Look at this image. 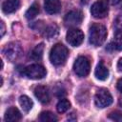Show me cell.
Masks as SVG:
<instances>
[{
	"mask_svg": "<svg viewBox=\"0 0 122 122\" xmlns=\"http://www.w3.org/2000/svg\"><path fill=\"white\" fill-rule=\"evenodd\" d=\"M107 34L108 32H107V29L105 28V26L101 24H97V23L92 24L89 31L90 43L94 47H99L106 41Z\"/></svg>",
	"mask_w": 122,
	"mask_h": 122,
	"instance_id": "6da1fadb",
	"label": "cell"
},
{
	"mask_svg": "<svg viewBox=\"0 0 122 122\" xmlns=\"http://www.w3.org/2000/svg\"><path fill=\"white\" fill-rule=\"evenodd\" d=\"M69 55L68 49L63 44H55L50 51V60L55 66H60L65 63Z\"/></svg>",
	"mask_w": 122,
	"mask_h": 122,
	"instance_id": "7a4b0ae2",
	"label": "cell"
},
{
	"mask_svg": "<svg viewBox=\"0 0 122 122\" xmlns=\"http://www.w3.org/2000/svg\"><path fill=\"white\" fill-rule=\"evenodd\" d=\"M23 74L30 79L36 80V79H42L43 77H45L47 74V71L43 66L39 64H32L26 67L23 70Z\"/></svg>",
	"mask_w": 122,
	"mask_h": 122,
	"instance_id": "3957f363",
	"label": "cell"
},
{
	"mask_svg": "<svg viewBox=\"0 0 122 122\" xmlns=\"http://www.w3.org/2000/svg\"><path fill=\"white\" fill-rule=\"evenodd\" d=\"M91 70V64L87 57L85 56H79L74 64H73V71L75 74L79 77H86Z\"/></svg>",
	"mask_w": 122,
	"mask_h": 122,
	"instance_id": "277c9868",
	"label": "cell"
},
{
	"mask_svg": "<svg viewBox=\"0 0 122 122\" xmlns=\"http://www.w3.org/2000/svg\"><path fill=\"white\" fill-rule=\"evenodd\" d=\"M109 11V0H97L91 8V13L94 18H104Z\"/></svg>",
	"mask_w": 122,
	"mask_h": 122,
	"instance_id": "5b68a950",
	"label": "cell"
},
{
	"mask_svg": "<svg viewBox=\"0 0 122 122\" xmlns=\"http://www.w3.org/2000/svg\"><path fill=\"white\" fill-rule=\"evenodd\" d=\"M94 103L98 108H106L112 103V96L107 89H99L94 96Z\"/></svg>",
	"mask_w": 122,
	"mask_h": 122,
	"instance_id": "8992f818",
	"label": "cell"
},
{
	"mask_svg": "<svg viewBox=\"0 0 122 122\" xmlns=\"http://www.w3.org/2000/svg\"><path fill=\"white\" fill-rule=\"evenodd\" d=\"M66 38H67V42L71 46L78 47L82 44V42L84 40V33L81 30L76 29V28H72V29H70L68 30Z\"/></svg>",
	"mask_w": 122,
	"mask_h": 122,
	"instance_id": "52a82bcc",
	"label": "cell"
},
{
	"mask_svg": "<svg viewBox=\"0 0 122 122\" xmlns=\"http://www.w3.org/2000/svg\"><path fill=\"white\" fill-rule=\"evenodd\" d=\"M3 53L5 54L7 59H9L10 61H14L21 55L22 49L19 44H17L15 42H11L5 46V48L3 49Z\"/></svg>",
	"mask_w": 122,
	"mask_h": 122,
	"instance_id": "ba28073f",
	"label": "cell"
},
{
	"mask_svg": "<svg viewBox=\"0 0 122 122\" xmlns=\"http://www.w3.org/2000/svg\"><path fill=\"white\" fill-rule=\"evenodd\" d=\"M83 20V14L80 10H71L64 17V23L66 26L72 27L79 25Z\"/></svg>",
	"mask_w": 122,
	"mask_h": 122,
	"instance_id": "9c48e42d",
	"label": "cell"
},
{
	"mask_svg": "<svg viewBox=\"0 0 122 122\" xmlns=\"http://www.w3.org/2000/svg\"><path fill=\"white\" fill-rule=\"evenodd\" d=\"M34 95L36 96V98L43 104H46L50 101V92L49 89L46 86H36L34 88Z\"/></svg>",
	"mask_w": 122,
	"mask_h": 122,
	"instance_id": "30bf717a",
	"label": "cell"
},
{
	"mask_svg": "<svg viewBox=\"0 0 122 122\" xmlns=\"http://www.w3.org/2000/svg\"><path fill=\"white\" fill-rule=\"evenodd\" d=\"M44 9L49 14H55L61 10V2L59 0H45Z\"/></svg>",
	"mask_w": 122,
	"mask_h": 122,
	"instance_id": "8fae6325",
	"label": "cell"
},
{
	"mask_svg": "<svg viewBox=\"0 0 122 122\" xmlns=\"http://www.w3.org/2000/svg\"><path fill=\"white\" fill-rule=\"evenodd\" d=\"M21 117H22V115H21V112H19V110L15 107H10L6 111L4 119L7 122H16V121H19L21 119Z\"/></svg>",
	"mask_w": 122,
	"mask_h": 122,
	"instance_id": "7c38bea8",
	"label": "cell"
},
{
	"mask_svg": "<svg viewBox=\"0 0 122 122\" xmlns=\"http://www.w3.org/2000/svg\"><path fill=\"white\" fill-rule=\"evenodd\" d=\"M20 6V0H5L2 4V10L4 13L14 12Z\"/></svg>",
	"mask_w": 122,
	"mask_h": 122,
	"instance_id": "4fadbf2b",
	"label": "cell"
},
{
	"mask_svg": "<svg viewBox=\"0 0 122 122\" xmlns=\"http://www.w3.org/2000/svg\"><path fill=\"white\" fill-rule=\"evenodd\" d=\"M94 74H95V77H96L98 80H101V81H104V80H106V79L109 77V70H108L107 67L103 64L102 61H100V62L98 63V65L96 66Z\"/></svg>",
	"mask_w": 122,
	"mask_h": 122,
	"instance_id": "5bb4252c",
	"label": "cell"
},
{
	"mask_svg": "<svg viewBox=\"0 0 122 122\" xmlns=\"http://www.w3.org/2000/svg\"><path fill=\"white\" fill-rule=\"evenodd\" d=\"M109 48H112V50H116V51L122 50V30H115L114 39L109 45Z\"/></svg>",
	"mask_w": 122,
	"mask_h": 122,
	"instance_id": "9a60e30c",
	"label": "cell"
},
{
	"mask_svg": "<svg viewBox=\"0 0 122 122\" xmlns=\"http://www.w3.org/2000/svg\"><path fill=\"white\" fill-rule=\"evenodd\" d=\"M19 104L21 106V108L23 109V111L25 112H29L32 106H33V103H32V100L27 96V95H21L20 98H19Z\"/></svg>",
	"mask_w": 122,
	"mask_h": 122,
	"instance_id": "2e32d148",
	"label": "cell"
},
{
	"mask_svg": "<svg viewBox=\"0 0 122 122\" xmlns=\"http://www.w3.org/2000/svg\"><path fill=\"white\" fill-rule=\"evenodd\" d=\"M44 36H46L49 39H51L53 37H55L58 34V28L55 24H51L50 26H48L47 28H45L44 30Z\"/></svg>",
	"mask_w": 122,
	"mask_h": 122,
	"instance_id": "e0dca14e",
	"label": "cell"
},
{
	"mask_svg": "<svg viewBox=\"0 0 122 122\" xmlns=\"http://www.w3.org/2000/svg\"><path fill=\"white\" fill-rule=\"evenodd\" d=\"M43 51H44V44H38L35 46V48L31 51L30 52V57L33 60H40L42 58L43 55Z\"/></svg>",
	"mask_w": 122,
	"mask_h": 122,
	"instance_id": "ac0fdd59",
	"label": "cell"
},
{
	"mask_svg": "<svg viewBox=\"0 0 122 122\" xmlns=\"http://www.w3.org/2000/svg\"><path fill=\"white\" fill-rule=\"evenodd\" d=\"M39 120L42 122H55L58 120V118L51 112H43L40 113Z\"/></svg>",
	"mask_w": 122,
	"mask_h": 122,
	"instance_id": "d6986e66",
	"label": "cell"
},
{
	"mask_svg": "<svg viewBox=\"0 0 122 122\" xmlns=\"http://www.w3.org/2000/svg\"><path fill=\"white\" fill-rule=\"evenodd\" d=\"M39 13V6L37 3H33L26 11L25 16L27 19H33Z\"/></svg>",
	"mask_w": 122,
	"mask_h": 122,
	"instance_id": "ffe728a7",
	"label": "cell"
},
{
	"mask_svg": "<svg viewBox=\"0 0 122 122\" xmlns=\"http://www.w3.org/2000/svg\"><path fill=\"white\" fill-rule=\"evenodd\" d=\"M70 107H71V103H70L69 100H67V99H61L57 103V105H56V110H57L58 112L63 113V112H67L70 109Z\"/></svg>",
	"mask_w": 122,
	"mask_h": 122,
	"instance_id": "44dd1931",
	"label": "cell"
},
{
	"mask_svg": "<svg viewBox=\"0 0 122 122\" xmlns=\"http://www.w3.org/2000/svg\"><path fill=\"white\" fill-rule=\"evenodd\" d=\"M109 117L112 120H115V121H122V114L118 112H111Z\"/></svg>",
	"mask_w": 122,
	"mask_h": 122,
	"instance_id": "7402d4cb",
	"label": "cell"
},
{
	"mask_svg": "<svg viewBox=\"0 0 122 122\" xmlns=\"http://www.w3.org/2000/svg\"><path fill=\"white\" fill-rule=\"evenodd\" d=\"M115 29L116 30H122V15H120L116 21H115Z\"/></svg>",
	"mask_w": 122,
	"mask_h": 122,
	"instance_id": "603a6c76",
	"label": "cell"
},
{
	"mask_svg": "<svg viewBox=\"0 0 122 122\" xmlns=\"http://www.w3.org/2000/svg\"><path fill=\"white\" fill-rule=\"evenodd\" d=\"M117 70H118V71L122 72V58H120L117 62Z\"/></svg>",
	"mask_w": 122,
	"mask_h": 122,
	"instance_id": "cb8c5ba5",
	"label": "cell"
},
{
	"mask_svg": "<svg viewBox=\"0 0 122 122\" xmlns=\"http://www.w3.org/2000/svg\"><path fill=\"white\" fill-rule=\"evenodd\" d=\"M117 89H118V91L122 93V78H120V79L117 81Z\"/></svg>",
	"mask_w": 122,
	"mask_h": 122,
	"instance_id": "d4e9b609",
	"label": "cell"
},
{
	"mask_svg": "<svg viewBox=\"0 0 122 122\" xmlns=\"http://www.w3.org/2000/svg\"><path fill=\"white\" fill-rule=\"evenodd\" d=\"M0 26H1V36H3L4 33H5V25H4L3 21L0 23Z\"/></svg>",
	"mask_w": 122,
	"mask_h": 122,
	"instance_id": "484cf974",
	"label": "cell"
},
{
	"mask_svg": "<svg viewBox=\"0 0 122 122\" xmlns=\"http://www.w3.org/2000/svg\"><path fill=\"white\" fill-rule=\"evenodd\" d=\"M120 1H121V0H111L112 4H113V5H116V4H118Z\"/></svg>",
	"mask_w": 122,
	"mask_h": 122,
	"instance_id": "4316f807",
	"label": "cell"
}]
</instances>
